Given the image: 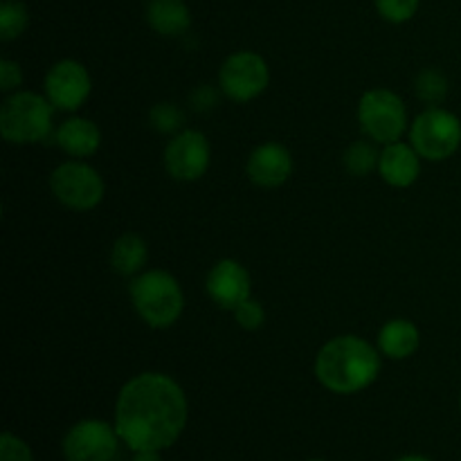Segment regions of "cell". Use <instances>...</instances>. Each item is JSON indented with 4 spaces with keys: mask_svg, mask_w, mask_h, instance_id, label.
<instances>
[{
    "mask_svg": "<svg viewBox=\"0 0 461 461\" xmlns=\"http://www.w3.org/2000/svg\"><path fill=\"white\" fill-rule=\"evenodd\" d=\"M147 257V241H144L140 234L126 232L113 243L111 266L117 275H122V277H133V275H140V270L144 268Z\"/></svg>",
    "mask_w": 461,
    "mask_h": 461,
    "instance_id": "ac0fdd59",
    "label": "cell"
},
{
    "mask_svg": "<svg viewBox=\"0 0 461 461\" xmlns=\"http://www.w3.org/2000/svg\"><path fill=\"white\" fill-rule=\"evenodd\" d=\"M212 147L205 133L194 129H185L169 140L165 149L167 174L180 183H194L203 178L210 167Z\"/></svg>",
    "mask_w": 461,
    "mask_h": 461,
    "instance_id": "30bf717a",
    "label": "cell"
},
{
    "mask_svg": "<svg viewBox=\"0 0 461 461\" xmlns=\"http://www.w3.org/2000/svg\"><path fill=\"white\" fill-rule=\"evenodd\" d=\"M419 340H421V336H419V329L414 327V322L396 318L383 324L381 333H378V349L387 358L405 360L419 349Z\"/></svg>",
    "mask_w": 461,
    "mask_h": 461,
    "instance_id": "e0dca14e",
    "label": "cell"
},
{
    "mask_svg": "<svg viewBox=\"0 0 461 461\" xmlns=\"http://www.w3.org/2000/svg\"><path fill=\"white\" fill-rule=\"evenodd\" d=\"M205 288L207 295L212 297L216 306L225 311H234L250 297L252 279L246 266L234 259H221L212 266Z\"/></svg>",
    "mask_w": 461,
    "mask_h": 461,
    "instance_id": "7c38bea8",
    "label": "cell"
},
{
    "mask_svg": "<svg viewBox=\"0 0 461 461\" xmlns=\"http://www.w3.org/2000/svg\"><path fill=\"white\" fill-rule=\"evenodd\" d=\"M414 90L417 97L428 106H439L446 97H448V79L444 72L435 70V68H426L414 79Z\"/></svg>",
    "mask_w": 461,
    "mask_h": 461,
    "instance_id": "d6986e66",
    "label": "cell"
},
{
    "mask_svg": "<svg viewBox=\"0 0 461 461\" xmlns=\"http://www.w3.org/2000/svg\"><path fill=\"white\" fill-rule=\"evenodd\" d=\"M376 3L378 14L385 18L387 23H408L419 12V3L421 0H374Z\"/></svg>",
    "mask_w": 461,
    "mask_h": 461,
    "instance_id": "603a6c76",
    "label": "cell"
},
{
    "mask_svg": "<svg viewBox=\"0 0 461 461\" xmlns=\"http://www.w3.org/2000/svg\"><path fill=\"white\" fill-rule=\"evenodd\" d=\"M378 374V349L358 336L331 338L315 356V378L333 394H358L376 383Z\"/></svg>",
    "mask_w": 461,
    "mask_h": 461,
    "instance_id": "7a4b0ae2",
    "label": "cell"
},
{
    "mask_svg": "<svg viewBox=\"0 0 461 461\" xmlns=\"http://www.w3.org/2000/svg\"><path fill=\"white\" fill-rule=\"evenodd\" d=\"M246 174L257 187H282L293 174V156L284 144L264 142L248 156Z\"/></svg>",
    "mask_w": 461,
    "mask_h": 461,
    "instance_id": "4fadbf2b",
    "label": "cell"
},
{
    "mask_svg": "<svg viewBox=\"0 0 461 461\" xmlns=\"http://www.w3.org/2000/svg\"><path fill=\"white\" fill-rule=\"evenodd\" d=\"M52 104L48 97L18 90L0 108V133L9 144H36L52 135Z\"/></svg>",
    "mask_w": 461,
    "mask_h": 461,
    "instance_id": "277c9868",
    "label": "cell"
},
{
    "mask_svg": "<svg viewBox=\"0 0 461 461\" xmlns=\"http://www.w3.org/2000/svg\"><path fill=\"white\" fill-rule=\"evenodd\" d=\"M358 124L372 142L385 147L399 142L408 129V108L403 99L392 90H367L358 102Z\"/></svg>",
    "mask_w": 461,
    "mask_h": 461,
    "instance_id": "5b68a950",
    "label": "cell"
},
{
    "mask_svg": "<svg viewBox=\"0 0 461 461\" xmlns=\"http://www.w3.org/2000/svg\"><path fill=\"white\" fill-rule=\"evenodd\" d=\"M120 435L115 423L102 419H81L61 441L66 461H113L120 453Z\"/></svg>",
    "mask_w": 461,
    "mask_h": 461,
    "instance_id": "9c48e42d",
    "label": "cell"
},
{
    "mask_svg": "<svg viewBox=\"0 0 461 461\" xmlns=\"http://www.w3.org/2000/svg\"><path fill=\"white\" fill-rule=\"evenodd\" d=\"M189 419L185 390L171 376L144 372L117 394L115 428L129 450H167L180 439Z\"/></svg>",
    "mask_w": 461,
    "mask_h": 461,
    "instance_id": "6da1fadb",
    "label": "cell"
},
{
    "mask_svg": "<svg viewBox=\"0 0 461 461\" xmlns=\"http://www.w3.org/2000/svg\"><path fill=\"white\" fill-rule=\"evenodd\" d=\"M0 461H34V455H32L27 441H23L14 432H3V437H0Z\"/></svg>",
    "mask_w": 461,
    "mask_h": 461,
    "instance_id": "d4e9b609",
    "label": "cell"
},
{
    "mask_svg": "<svg viewBox=\"0 0 461 461\" xmlns=\"http://www.w3.org/2000/svg\"><path fill=\"white\" fill-rule=\"evenodd\" d=\"M309 461H327V459H309Z\"/></svg>",
    "mask_w": 461,
    "mask_h": 461,
    "instance_id": "f546056e",
    "label": "cell"
},
{
    "mask_svg": "<svg viewBox=\"0 0 461 461\" xmlns=\"http://www.w3.org/2000/svg\"><path fill=\"white\" fill-rule=\"evenodd\" d=\"M378 160H381V153L367 140H358V142L349 144V149L345 151L347 171L351 176H358V178H365L374 169H378Z\"/></svg>",
    "mask_w": 461,
    "mask_h": 461,
    "instance_id": "ffe728a7",
    "label": "cell"
},
{
    "mask_svg": "<svg viewBox=\"0 0 461 461\" xmlns=\"http://www.w3.org/2000/svg\"><path fill=\"white\" fill-rule=\"evenodd\" d=\"M410 144L421 158L430 162H444L453 158L461 147V122L446 108L430 106L410 126Z\"/></svg>",
    "mask_w": 461,
    "mask_h": 461,
    "instance_id": "8992f818",
    "label": "cell"
},
{
    "mask_svg": "<svg viewBox=\"0 0 461 461\" xmlns=\"http://www.w3.org/2000/svg\"><path fill=\"white\" fill-rule=\"evenodd\" d=\"M378 174L387 185L396 189H405L417 183L421 174V156L417 149L408 142H392L385 144L378 160Z\"/></svg>",
    "mask_w": 461,
    "mask_h": 461,
    "instance_id": "5bb4252c",
    "label": "cell"
},
{
    "mask_svg": "<svg viewBox=\"0 0 461 461\" xmlns=\"http://www.w3.org/2000/svg\"><path fill=\"white\" fill-rule=\"evenodd\" d=\"M192 106L203 113L212 111L214 106H219V95H216V90L212 86H198L192 93Z\"/></svg>",
    "mask_w": 461,
    "mask_h": 461,
    "instance_id": "4316f807",
    "label": "cell"
},
{
    "mask_svg": "<svg viewBox=\"0 0 461 461\" xmlns=\"http://www.w3.org/2000/svg\"><path fill=\"white\" fill-rule=\"evenodd\" d=\"M90 90H93L90 72L86 70L84 63L75 59H63L54 63L45 75V97L59 111H79L90 97Z\"/></svg>",
    "mask_w": 461,
    "mask_h": 461,
    "instance_id": "8fae6325",
    "label": "cell"
},
{
    "mask_svg": "<svg viewBox=\"0 0 461 461\" xmlns=\"http://www.w3.org/2000/svg\"><path fill=\"white\" fill-rule=\"evenodd\" d=\"M23 84V70L12 59H0V90L12 93Z\"/></svg>",
    "mask_w": 461,
    "mask_h": 461,
    "instance_id": "484cf974",
    "label": "cell"
},
{
    "mask_svg": "<svg viewBox=\"0 0 461 461\" xmlns=\"http://www.w3.org/2000/svg\"><path fill=\"white\" fill-rule=\"evenodd\" d=\"M459 408H461V396H459Z\"/></svg>",
    "mask_w": 461,
    "mask_h": 461,
    "instance_id": "4dcf8cb0",
    "label": "cell"
},
{
    "mask_svg": "<svg viewBox=\"0 0 461 461\" xmlns=\"http://www.w3.org/2000/svg\"><path fill=\"white\" fill-rule=\"evenodd\" d=\"M27 23H30V14H27L25 5L18 0H5L0 5V39H18L27 30Z\"/></svg>",
    "mask_w": 461,
    "mask_h": 461,
    "instance_id": "44dd1931",
    "label": "cell"
},
{
    "mask_svg": "<svg viewBox=\"0 0 461 461\" xmlns=\"http://www.w3.org/2000/svg\"><path fill=\"white\" fill-rule=\"evenodd\" d=\"M131 300L144 324L151 329H169L180 320L185 293L178 279L167 270H144L129 284Z\"/></svg>",
    "mask_w": 461,
    "mask_h": 461,
    "instance_id": "3957f363",
    "label": "cell"
},
{
    "mask_svg": "<svg viewBox=\"0 0 461 461\" xmlns=\"http://www.w3.org/2000/svg\"><path fill=\"white\" fill-rule=\"evenodd\" d=\"M270 84V68L261 54L252 50L230 54L219 70V86L228 99L237 104L252 102Z\"/></svg>",
    "mask_w": 461,
    "mask_h": 461,
    "instance_id": "ba28073f",
    "label": "cell"
},
{
    "mask_svg": "<svg viewBox=\"0 0 461 461\" xmlns=\"http://www.w3.org/2000/svg\"><path fill=\"white\" fill-rule=\"evenodd\" d=\"M54 140L68 156L90 158L99 151L102 131L95 122L86 120V117H68L57 126Z\"/></svg>",
    "mask_w": 461,
    "mask_h": 461,
    "instance_id": "9a60e30c",
    "label": "cell"
},
{
    "mask_svg": "<svg viewBox=\"0 0 461 461\" xmlns=\"http://www.w3.org/2000/svg\"><path fill=\"white\" fill-rule=\"evenodd\" d=\"M50 189L61 205L75 212H90L104 201L106 185H104V178L95 167L79 160H70L52 171Z\"/></svg>",
    "mask_w": 461,
    "mask_h": 461,
    "instance_id": "52a82bcc",
    "label": "cell"
},
{
    "mask_svg": "<svg viewBox=\"0 0 461 461\" xmlns=\"http://www.w3.org/2000/svg\"><path fill=\"white\" fill-rule=\"evenodd\" d=\"M131 461H162L160 450H135Z\"/></svg>",
    "mask_w": 461,
    "mask_h": 461,
    "instance_id": "83f0119b",
    "label": "cell"
},
{
    "mask_svg": "<svg viewBox=\"0 0 461 461\" xmlns=\"http://www.w3.org/2000/svg\"><path fill=\"white\" fill-rule=\"evenodd\" d=\"M232 313L237 318L239 327H243L246 331H257L266 322V309L261 306V302L252 300V297H248L243 304H239Z\"/></svg>",
    "mask_w": 461,
    "mask_h": 461,
    "instance_id": "cb8c5ba5",
    "label": "cell"
},
{
    "mask_svg": "<svg viewBox=\"0 0 461 461\" xmlns=\"http://www.w3.org/2000/svg\"><path fill=\"white\" fill-rule=\"evenodd\" d=\"M149 122L158 133H180L185 124V113L174 102H160L149 113Z\"/></svg>",
    "mask_w": 461,
    "mask_h": 461,
    "instance_id": "7402d4cb",
    "label": "cell"
},
{
    "mask_svg": "<svg viewBox=\"0 0 461 461\" xmlns=\"http://www.w3.org/2000/svg\"><path fill=\"white\" fill-rule=\"evenodd\" d=\"M394 461H432L430 457H426V455H403V457H399V459H394Z\"/></svg>",
    "mask_w": 461,
    "mask_h": 461,
    "instance_id": "f1b7e54d",
    "label": "cell"
},
{
    "mask_svg": "<svg viewBox=\"0 0 461 461\" xmlns=\"http://www.w3.org/2000/svg\"><path fill=\"white\" fill-rule=\"evenodd\" d=\"M147 21L160 36H183L192 27V12L185 0H151Z\"/></svg>",
    "mask_w": 461,
    "mask_h": 461,
    "instance_id": "2e32d148",
    "label": "cell"
}]
</instances>
